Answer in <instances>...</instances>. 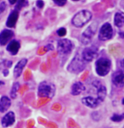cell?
<instances>
[{"instance_id": "cell-18", "label": "cell", "mask_w": 124, "mask_h": 128, "mask_svg": "<svg viewBox=\"0 0 124 128\" xmlns=\"http://www.w3.org/2000/svg\"><path fill=\"white\" fill-rule=\"evenodd\" d=\"M10 105H11V101H10V98L3 96L0 98V112L1 113L7 111L10 109Z\"/></svg>"}, {"instance_id": "cell-12", "label": "cell", "mask_w": 124, "mask_h": 128, "mask_svg": "<svg viewBox=\"0 0 124 128\" xmlns=\"http://www.w3.org/2000/svg\"><path fill=\"white\" fill-rule=\"evenodd\" d=\"M14 36V32L10 30H4L0 33V45L4 46L10 42V39Z\"/></svg>"}, {"instance_id": "cell-22", "label": "cell", "mask_w": 124, "mask_h": 128, "mask_svg": "<svg viewBox=\"0 0 124 128\" xmlns=\"http://www.w3.org/2000/svg\"><path fill=\"white\" fill-rule=\"evenodd\" d=\"M26 0H18V2H17L16 4V10L17 11H18L19 10H21V8H23L24 6L26 5Z\"/></svg>"}, {"instance_id": "cell-24", "label": "cell", "mask_w": 124, "mask_h": 128, "mask_svg": "<svg viewBox=\"0 0 124 128\" xmlns=\"http://www.w3.org/2000/svg\"><path fill=\"white\" fill-rule=\"evenodd\" d=\"M57 34L59 36H64L66 34V31L65 28H60L57 31Z\"/></svg>"}, {"instance_id": "cell-14", "label": "cell", "mask_w": 124, "mask_h": 128, "mask_svg": "<svg viewBox=\"0 0 124 128\" xmlns=\"http://www.w3.org/2000/svg\"><path fill=\"white\" fill-rule=\"evenodd\" d=\"M15 120H16L15 114L12 111H10V112H8L7 114L3 117V119H2V120H1V124L4 127H8V126H10L14 124Z\"/></svg>"}, {"instance_id": "cell-11", "label": "cell", "mask_w": 124, "mask_h": 128, "mask_svg": "<svg viewBox=\"0 0 124 128\" xmlns=\"http://www.w3.org/2000/svg\"><path fill=\"white\" fill-rule=\"evenodd\" d=\"M82 102L86 106H88L89 108H92V109L97 108L99 105V104L102 103L98 98H93V97H85L82 99Z\"/></svg>"}, {"instance_id": "cell-20", "label": "cell", "mask_w": 124, "mask_h": 128, "mask_svg": "<svg viewBox=\"0 0 124 128\" xmlns=\"http://www.w3.org/2000/svg\"><path fill=\"white\" fill-rule=\"evenodd\" d=\"M19 88H20V84L18 82L14 83V85L12 86V89H11V92H10V96H11L12 98H16V94H17V92H18Z\"/></svg>"}, {"instance_id": "cell-15", "label": "cell", "mask_w": 124, "mask_h": 128, "mask_svg": "<svg viewBox=\"0 0 124 128\" xmlns=\"http://www.w3.org/2000/svg\"><path fill=\"white\" fill-rule=\"evenodd\" d=\"M27 63V60H26V58H22V60H21L18 63H17L16 66H15V69H14V76H15V78H18V77L21 76L24 67L26 66Z\"/></svg>"}, {"instance_id": "cell-23", "label": "cell", "mask_w": 124, "mask_h": 128, "mask_svg": "<svg viewBox=\"0 0 124 128\" xmlns=\"http://www.w3.org/2000/svg\"><path fill=\"white\" fill-rule=\"evenodd\" d=\"M54 3L55 4H57L58 6H64L66 4L67 0H53Z\"/></svg>"}, {"instance_id": "cell-9", "label": "cell", "mask_w": 124, "mask_h": 128, "mask_svg": "<svg viewBox=\"0 0 124 128\" xmlns=\"http://www.w3.org/2000/svg\"><path fill=\"white\" fill-rule=\"evenodd\" d=\"M93 86L95 88V89L97 91V98L99 99L101 102L105 100L106 97V88L105 86L103 85L99 81H94L93 82Z\"/></svg>"}, {"instance_id": "cell-29", "label": "cell", "mask_w": 124, "mask_h": 128, "mask_svg": "<svg viewBox=\"0 0 124 128\" xmlns=\"http://www.w3.org/2000/svg\"><path fill=\"white\" fill-rule=\"evenodd\" d=\"M120 36H121V38H124V32H120Z\"/></svg>"}, {"instance_id": "cell-27", "label": "cell", "mask_w": 124, "mask_h": 128, "mask_svg": "<svg viewBox=\"0 0 124 128\" xmlns=\"http://www.w3.org/2000/svg\"><path fill=\"white\" fill-rule=\"evenodd\" d=\"M119 66H120L121 70L124 71V60H121L120 62H119Z\"/></svg>"}, {"instance_id": "cell-26", "label": "cell", "mask_w": 124, "mask_h": 128, "mask_svg": "<svg viewBox=\"0 0 124 128\" xmlns=\"http://www.w3.org/2000/svg\"><path fill=\"white\" fill-rule=\"evenodd\" d=\"M36 5L38 8H42L43 5H44V4H43V1H42V0H38L36 3Z\"/></svg>"}, {"instance_id": "cell-6", "label": "cell", "mask_w": 124, "mask_h": 128, "mask_svg": "<svg viewBox=\"0 0 124 128\" xmlns=\"http://www.w3.org/2000/svg\"><path fill=\"white\" fill-rule=\"evenodd\" d=\"M113 36V29L110 23H105L99 32V39L100 41H108Z\"/></svg>"}, {"instance_id": "cell-16", "label": "cell", "mask_w": 124, "mask_h": 128, "mask_svg": "<svg viewBox=\"0 0 124 128\" xmlns=\"http://www.w3.org/2000/svg\"><path fill=\"white\" fill-rule=\"evenodd\" d=\"M20 48H21V44H20V42H18V41L13 40L8 44L7 51L10 54L15 55V54H16L18 53Z\"/></svg>"}, {"instance_id": "cell-2", "label": "cell", "mask_w": 124, "mask_h": 128, "mask_svg": "<svg viewBox=\"0 0 124 128\" xmlns=\"http://www.w3.org/2000/svg\"><path fill=\"white\" fill-rule=\"evenodd\" d=\"M85 67L86 62L83 60L82 55H80L79 54H77L75 57L73 58V60H71V62L69 64L67 70L73 74H78L83 71Z\"/></svg>"}, {"instance_id": "cell-30", "label": "cell", "mask_w": 124, "mask_h": 128, "mask_svg": "<svg viewBox=\"0 0 124 128\" xmlns=\"http://www.w3.org/2000/svg\"><path fill=\"white\" fill-rule=\"evenodd\" d=\"M122 104H124V98H123V100H122Z\"/></svg>"}, {"instance_id": "cell-28", "label": "cell", "mask_w": 124, "mask_h": 128, "mask_svg": "<svg viewBox=\"0 0 124 128\" xmlns=\"http://www.w3.org/2000/svg\"><path fill=\"white\" fill-rule=\"evenodd\" d=\"M18 0H9V3L10 4H17Z\"/></svg>"}, {"instance_id": "cell-3", "label": "cell", "mask_w": 124, "mask_h": 128, "mask_svg": "<svg viewBox=\"0 0 124 128\" xmlns=\"http://www.w3.org/2000/svg\"><path fill=\"white\" fill-rule=\"evenodd\" d=\"M38 94L40 98H52L55 94V86L49 82H43L38 86Z\"/></svg>"}, {"instance_id": "cell-25", "label": "cell", "mask_w": 124, "mask_h": 128, "mask_svg": "<svg viewBox=\"0 0 124 128\" xmlns=\"http://www.w3.org/2000/svg\"><path fill=\"white\" fill-rule=\"evenodd\" d=\"M5 10H6V4L4 3V2H2V3L0 4V14L4 13V11Z\"/></svg>"}, {"instance_id": "cell-10", "label": "cell", "mask_w": 124, "mask_h": 128, "mask_svg": "<svg viewBox=\"0 0 124 128\" xmlns=\"http://www.w3.org/2000/svg\"><path fill=\"white\" fill-rule=\"evenodd\" d=\"M112 82L117 88L124 86V72L122 70L116 71L112 76Z\"/></svg>"}, {"instance_id": "cell-19", "label": "cell", "mask_w": 124, "mask_h": 128, "mask_svg": "<svg viewBox=\"0 0 124 128\" xmlns=\"http://www.w3.org/2000/svg\"><path fill=\"white\" fill-rule=\"evenodd\" d=\"M114 23L116 27L121 28L124 26V13L122 12H117L115 14Z\"/></svg>"}, {"instance_id": "cell-4", "label": "cell", "mask_w": 124, "mask_h": 128, "mask_svg": "<svg viewBox=\"0 0 124 128\" xmlns=\"http://www.w3.org/2000/svg\"><path fill=\"white\" fill-rule=\"evenodd\" d=\"M111 68V62L107 58H100L96 61L95 70L99 76H105L110 72Z\"/></svg>"}, {"instance_id": "cell-21", "label": "cell", "mask_w": 124, "mask_h": 128, "mask_svg": "<svg viewBox=\"0 0 124 128\" xmlns=\"http://www.w3.org/2000/svg\"><path fill=\"white\" fill-rule=\"evenodd\" d=\"M124 120V114H114L111 117V120L115 121V122H119V121H121Z\"/></svg>"}, {"instance_id": "cell-5", "label": "cell", "mask_w": 124, "mask_h": 128, "mask_svg": "<svg viewBox=\"0 0 124 128\" xmlns=\"http://www.w3.org/2000/svg\"><path fill=\"white\" fill-rule=\"evenodd\" d=\"M73 49V44L68 39H61L58 41L57 50L60 55H68Z\"/></svg>"}, {"instance_id": "cell-13", "label": "cell", "mask_w": 124, "mask_h": 128, "mask_svg": "<svg viewBox=\"0 0 124 128\" xmlns=\"http://www.w3.org/2000/svg\"><path fill=\"white\" fill-rule=\"evenodd\" d=\"M18 18H19V12L17 10H13L10 14V16H9L7 20H6V26L9 28L15 27L16 25L17 20H18Z\"/></svg>"}, {"instance_id": "cell-8", "label": "cell", "mask_w": 124, "mask_h": 128, "mask_svg": "<svg viewBox=\"0 0 124 128\" xmlns=\"http://www.w3.org/2000/svg\"><path fill=\"white\" fill-rule=\"evenodd\" d=\"M96 29H97L96 24H92V25L89 26L85 31L83 32V33L82 35V42L83 44H88L91 42L93 36L96 33Z\"/></svg>"}, {"instance_id": "cell-1", "label": "cell", "mask_w": 124, "mask_h": 128, "mask_svg": "<svg viewBox=\"0 0 124 128\" xmlns=\"http://www.w3.org/2000/svg\"><path fill=\"white\" fill-rule=\"evenodd\" d=\"M92 19V13L88 10H82L76 14L71 20V23L74 26L81 28L88 23Z\"/></svg>"}, {"instance_id": "cell-7", "label": "cell", "mask_w": 124, "mask_h": 128, "mask_svg": "<svg viewBox=\"0 0 124 128\" xmlns=\"http://www.w3.org/2000/svg\"><path fill=\"white\" fill-rule=\"evenodd\" d=\"M98 48L94 46H90L83 49L82 53V57L86 63L91 62L97 57Z\"/></svg>"}, {"instance_id": "cell-17", "label": "cell", "mask_w": 124, "mask_h": 128, "mask_svg": "<svg viewBox=\"0 0 124 128\" xmlns=\"http://www.w3.org/2000/svg\"><path fill=\"white\" fill-rule=\"evenodd\" d=\"M85 89V86L82 82H76L71 86V94L74 96H77V95L81 94L82 92H83Z\"/></svg>"}, {"instance_id": "cell-32", "label": "cell", "mask_w": 124, "mask_h": 128, "mask_svg": "<svg viewBox=\"0 0 124 128\" xmlns=\"http://www.w3.org/2000/svg\"><path fill=\"white\" fill-rule=\"evenodd\" d=\"M0 4H1V0H0Z\"/></svg>"}, {"instance_id": "cell-31", "label": "cell", "mask_w": 124, "mask_h": 128, "mask_svg": "<svg viewBox=\"0 0 124 128\" xmlns=\"http://www.w3.org/2000/svg\"><path fill=\"white\" fill-rule=\"evenodd\" d=\"M73 1H79V0H73Z\"/></svg>"}]
</instances>
